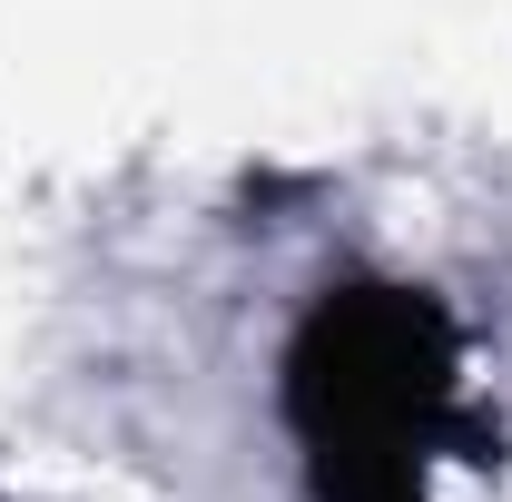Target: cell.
<instances>
[{"label":"cell","instance_id":"6da1fadb","mask_svg":"<svg viewBox=\"0 0 512 502\" xmlns=\"http://www.w3.org/2000/svg\"><path fill=\"white\" fill-rule=\"evenodd\" d=\"M453 315L424 286H325L286 345V434L316 502H424V453L453 434Z\"/></svg>","mask_w":512,"mask_h":502}]
</instances>
